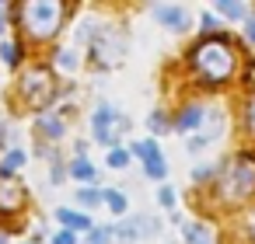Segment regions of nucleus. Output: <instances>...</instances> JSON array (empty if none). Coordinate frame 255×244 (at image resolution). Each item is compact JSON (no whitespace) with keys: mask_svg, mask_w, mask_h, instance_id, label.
Segmentation results:
<instances>
[{"mask_svg":"<svg viewBox=\"0 0 255 244\" xmlns=\"http://www.w3.org/2000/svg\"><path fill=\"white\" fill-rule=\"evenodd\" d=\"M220 192H224V199H231V202L252 195V192H255V161L234 157V161L227 164V174H224V181H220Z\"/></svg>","mask_w":255,"mask_h":244,"instance_id":"3","label":"nucleus"},{"mask_svg":"<svg viewBox=\"0 0 255 244\" xmlns=\"http://www.w3.org/2000/svg\"><path fill=\"white\" fill-rule=\"evenodd\" d=\"M77 202H84L88 209H91V206H102V202H105V192H98V188H81V192H77Z\"/></svg>","mask_w":255,"mask_h":244,"instance_id":"18","label":"nucleus"},{"mask_svg":"<svg viewBox=\"0 0 255 244\" xmlns=\"http://www.w3.org/2000/svg\"><path fill=\"white\" fill-rule=\"evenodd\" d=\"M0 143H4V119H0Z\"/></svg>","mask_w":255,"mask_h":244,"instance_id":"32","label":"nucleus"},{"mask_svg":"<svg viewBox=\"0 0 255 244\" xmlns=\"http://www.w3.org/2000/svg\"><path fill=\"white\" fill-rule=\"evenodd\" d=\"M18 91H21V98H25L28 105H46V101L53 98V74L42 70V67H35V70H28V74L21 77Z\"/></svg>","mask_w":255,"mask_h":244,"instance_id":"5","label":"nucleus"},{"mask_svg":"<svg viewBox=\"0 0 255 244\" xmlns=\"http://www.w3.org/2000/svg\"><path fill=\"white\" fill-rule=\"evenodd\" d=\"M53 244H77V237H74L70 230H60V234L53 237Z\"/></svg>","mask_w":255,"mask_h":244,"instance_id":"27","label":"nucleus"},{"mask_svg":"<svg viewBox=\"0 0 255 244\" xmlns=\"http://www.w3.org/2000/svg\"><path fill=\"white\" fill-rule=\"evenodd\" d=\"M192 63H196V70H199L206 81H227V77L234 74V53H231V46H227L224 39H206V42H199L196 53H192Z\"/></svg>","mask_w":255,"mask_h":244,"instance_id":"2","label":"nucleus"},{"mask_svg":"<svg viewBox=\"0 0 255 244\" xmlns=\"http://www.w3.org/2000/svg\"><path fill=\"white\" fill-rule=\"evenodd\" d=\"M91 129H95V140L98 143H105L109 150H116V143H119V136L129 129V119H123L112 105H98L95 108V119H91Z\"/></svg>","mask_w":255,"mask_h":244,"instance_id":"4","label":"nucleus"},{"mask_svg":"<svg viewBox=\"0 0 255 244\" xmlns=\"http://www.w3.org/2000/svg\"><path fill=\"white\" fill-rule=\"evenodd\" d=\"M248 42H255V18H248Z\"/></svg>","mask_w":255,"mask_h":244,"instance_id":"31","label":"nucleus"},{"mask_svg":"<svg viewBox=\"0 0 255 244\" xmlns=\"http://www.w3.org/2000/svg\"><path fill=\"white\" fill-rule=\"evenodd\" d=\"M105 202H109L112 213H119V216L126 213V195H123L119 188H109V192H105Z\"/></svg>","mask_w":255,"mask_h":244,"instance_id":"19","label":"nucleus"},{"mask_svg":"<svg viewBox=\"0 0 255 244\" xmlns=\"http://www.w3.org/2000/svg\"><path fill=\"white\" fill-rule=\"evenodd\" d=\"M116 230H119L116 237H119L123 244H133L136 237H154V234H157V220H154V216H136V220H126V223L116 227Z\"/></svg>","mask_w":255,"mask_h":244,"instance_id":"7","label":"nucleus"},{"mask_svg":"<svg viewBox=\"0 0 255 244\" xmlns=\"http://www.w3.org/2000/svg\"><path fill=\"white\" fill-rule=\"evenodd\" d=\"M133 154L147 164V161H150V157H157L161 150H157V143H154V140H140V143H133Z\"/></svg>","mask_w":255,"mask_h":244,"instance_id":"15","label":"nucleus"},{"mask_svg":"<svg viewBox=\"0 0 255 244\" xmlns=\"http://www.w3.org/2000/svg\"><path fill=\"white\" fill-rule=\"evenodd\" d=\"M63 178H67V171H63V167H60V164H53V185H60V181H63Z\"/></svg>","mask_w":255,"mask_h":244,"instance_id":"29","label":"nucleus"},{"mask_svg":"<svg viewBox=\"0 0 255 244\" xmlns=\"http://www.w3.org/2000/svg\"><path fill=\"white\" fill-rule=\"evenodd\" d=\"M154 18H157L161 25H168V28H189V14H185V7H178V4H161V7H154Z\"/></svg>","mask_w":255,"mask_h":244,"instance_id":"9","label":"nucleus"},{"mask_svg":"<svg viewBox=\"0 0 255 244\" xmlns=\"http://www.w3.org/2000/svg\"><path fill=\"white\" fill-rule=\"evenodd\" d=\"M60 67H63V70H74V67H77V63H74V53H60Z\"/></svg>","mask_w":255,"mask_h":244,"instance_id":"28","label":"nucleus"},{"mask_svg":"<svg viewBox=\"0 0 255 244\" xmlns=\"http://www.w3.org/2000/svg\"><path fill=\"white\" fill-rule=\"evenodd\" d=\"M185 244H213V234L206 223H185Z\"/></svg>","mask_w":255,"mask_h":244,"instance_id":"11","label":"nucleus"},{"mask_svg":"<svg viewBox=\"0 0 255 244\" xmlns=\"http://www.w3.org/2000/svg\"><path fill=\"white\" fill-rule=\"evenodd\" d=\"M0 56H4V60H7L11 67L18 63V53H14V46H11V42H4V46H0Z\"/></svg>","mask_w":255,"mask_h":244,"instance_id":"24","label":"nucleus"},{"mask_svg":"<svg viewBox=\"0 0 255 244\" xmlns=\"http://www.w3.org/2000/svg\"><path fill=\"white\" fill-rule=\"evenodd\" d=\"M143 171H147V178H154V181H164V174H168V164H164V154H157V157H150V161L143 164Z\"/></svg>","mask_w":255,"mask_h":244,"instance_id":"14","label":"nucleus"},{"mask_svg":"<svg viewBox=\"0 0 255 244\" xmlns=\"http://www.w3.org/2000/svg\"><path fill=\"white\" fill-rule=\"evenodd\" d=\"M39 129H42L46 136H53V140H56V136H63V122H60L56 115H46V119H39Z\"/></svg>","mask_w":255,"mask_h":244,"instance_id":"17","label":"nucleus"},{"mask_svg":"<svg viewBox=\"0 0 255 244\" xmlns=\"http://www.w3.org/2000/svg\"><path fill=\"white\" fill-rule=\"evenodd\" d=\"M210 174H213V167H210V164H203V167H196V171H192V181H206Z\"/></svg>","mask_w":255,"mask_h":244,"instance_id":"26","label":"nucleus"},{"mask_svg":"<svg viewBox=\"0 0 255 244\" xmlns=\"http://www.w3.org/2000/svg\"><path fill=\"white\" fill-rule=\"evenodd\" d=\"M112 230H116V227H91V230H88V241H84V244H109V241L116 237Z\"/></svg>","mask_w":255,"mask_h":244,"instance_id":"16","label":"nucleus"},{"mask_svg":"<svg viewBox=\"0 0 255 244\" xmlns=\"http://www.w3.org/2000/svg\"><path fill=\"white\" fill-rule=\"evenodd\" d=\"M67 174H74V178H77V181H84V185H91V181L98 178L88 157H74V164H70V171H67Z\"/></svg>","mask_w":255,"mask_h":244,"instance_id":"12","label":"nucleus"},{"mask_svg":"<svg viewBox=\"0 0 255 244\" xmlns=\"http://www.w3.org/2000/svg\"><path fill=\"white\" fill-rule=\"evenodd\" d=\"M4 25H7V4H0V35H4Z\"/></svg>","mask_w":255,"mask_h":244,"instance_id":"30","label":"nucleus"},{"mask_svg":"<svg viewBox=\"0 0 255 244\" xmlns=\"http://www.w3.org/2000/svg\"><path fill=\"white\" fill-rule=\"evenodd\" d=\"M217 11H220L224 18H252V14H248V4H238V0H220Z\"/></svg>","mask_w":255,"mask_h":244,"instance_id":"13","label":"nucleus"},{"mask_svg":"<svg viewBox=\"0 0 255 244\" xmlns=\"http://www.w3.org/2000/svg\"><path fill=\"white\" fill-rule=\"evenodd\" d=\"M63 18H67V4H60V0H35V4L21 7V28L32 39L56 35V28L63 25Z\"/></svg>","mask_w":255,"mask_h":244,"instance_id":"1","label":"nucleus"},{"mask_svg":"<svg viewBox=\"0 0 255 244\" xmlns=\"http://www.w3.org/2000/svg\"><path fill=\"white\" fill-rule=\"evenodd\" d=\"M157 202H161L164 209L175 206V188H171V185H161V188H157Z\"/></svg>","mask_w":255,"mask_h":244,"instance_id":"22","label":"nucleus"},{"mask_svg":"<svg viewBox=\"0 0 255 244\" xmlns=\"http://www.w3.org/2000/svg\"><path fill=\"white\" fill-rule=\"evenodd\" d=\"M0 244H7V237H4V234H0Z\"/></svg>","mask_w":255,"mask_h":244,"instance_id":"33","label":"nucleus"},{"mask_svg":"<svg viewBox=\"0 0 255 244\" xmlns=\"http://www.w3.org/2000/svg\"><path fill=\"white\" fill-rule=\"evenodd\" d=\"M21 164H25V150H11V154L4 157V164H0V171L14 174V167H21Z\"/></svg>","mask_w":255,"mask_h":244,"instance_id":"20","label":"nucleus"},{"mask_svg":"<svg viewBox=\"0 0 255 244\" xmlns=\"http://www.w3.org/2000/svg\"><path fill=\"white\" fill-rule=\"evenodd\" d=\"M126 164H129V154L126 150H119V147L109 150V167H126Z\"/></svg>","mask_w":255,"mask_h":244,"instance_id":"21","label":"nucleus"},{"mask_svg":"<svg viewBox=\"0 0 255 244\" xmlns=\"http://www.w3.org/2000/svg\"><path fill=\"white\" fill-rule=\"evenodd\" d=\"M245 126L255 133V94L248 98V105H245Z\"/></svg>","mask_w":255,"mask_h":244,"instance_id":"23","label":"nucleus"},{"mask_svg":"<svg viewBox=\"0 0 255 244\" xmlns=\"http://www.w3.org/2000/svg\"><path fill=\"white\" fill-rule=\"evenodd\" d=\"M150 129H154V133L168 129V122H164V115H161V112H154V115H150Z\"/></svg>","mask_w":255,"mask_h":244,"instance_id":"25","label":"nucleus"},{"mask_svg":"<svg viewBox=\"0 0 255 244\" xmlns=\"http://www.w3.org/2000/svg\"><path fill=\"white\" fill-rule=\"evenodd\" d=\"M206 119H210V108H203V105H189V108L182 112V119L175 122V129H182V133H189V136H199V129H203Z\"/></svg>","mask_w":255,"mask_h":244,"instance_id":"8","label":"nucleus"},{"mask_svg":"<svg viewBox=\"0 0 255 244\" xmlns=\"http://www.w3.org/2000/svg\"><path fill=\"white\" fill-rule=\"evenodd\" d=\"M56 220H60V223H67V227H74V230H91V227H95V223H91V216L74 213V209H56Z\"/></svg>","mask_w":255,"mask_h":244,"instance_id":"10","label":"nucleus"},{"mask_svg":"<svg viewBox=\"0 0 255 244\" xmlns=\"http://www.w3.org/2000/svg\"><path fill=\"white\" fill-rule=\"evenodd\" d=\"M21 202H25V185L14 174L0 171V213H14Z\"/></svg>","mask_w":255,"mask_h":244,"instance_id":"6","label":"nucleus"}]
</instances>
